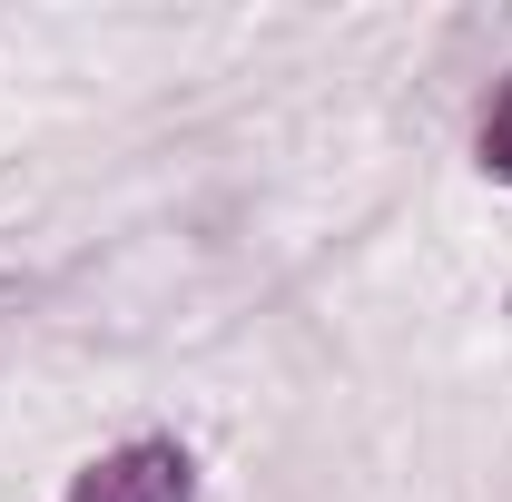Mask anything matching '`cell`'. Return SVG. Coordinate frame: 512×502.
<instances>
[{
  "mask_svg": "<svg viewBox=\"0 0 512 502\" xmlns=\"http://www.w3.org/2000/svg\"><path fill=\"white\" fill-rule=\"evenodd\" d=\"M69 502H197V463L178 453V443H119V453H99L79 483H69Z\"/></svg>",
  "mask_w": 512,
  "mask_h": 502,
  "instance_id": "obj_1",
  "label": "cell"
},
{
  "mask_svg": "<svg viewBox=\"0 0 512 502\" xmlns=\"http://www.w3.org/2000/svg\"><path fill=\"white\" fill-rule=\"evenodd\" d=\"M483 168L512 188V79L493 89V109H483Z\"/></svg>",
  "mask_w": 512,
  "mask_h": 502,
  "instance_id": "obj_2",
  "label": "cell"
}]
</instances>
